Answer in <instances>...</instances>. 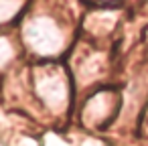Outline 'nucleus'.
Returning <instances> with one entry per match:
<instances>
[{"mask_svg": "<svg viewBox=\"0 0 148 146\" xmlns=\"http://www.w3.org/2000/svg\"><path fill=\"white\" fill-rule=\"evenodd\" d=\"M39 93L43 95L47 106H61L67 97L65 79H61L57 73L45 75V79H39Z\"/></svg>", "mask_w": 148, "mask_h": 146, "instance_id": "nucleus-1", "label": "nucleus"}]
</instances>
